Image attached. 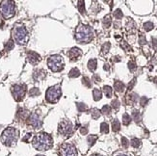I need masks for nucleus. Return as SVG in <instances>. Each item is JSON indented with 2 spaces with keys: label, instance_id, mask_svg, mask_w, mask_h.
I'll list each match as a JSON object with an SVG mask.
<instances>
[{
  "label": "nucleus",
  "instance_id": "obj_49",
  "mask_svg": "<svg viewBox=\"0 0 157 156\" xmlns=\"http://www.w3.org/2000/svg\"><path fill=\"white\" fill-rule=\"evenodd\" d=\"M109 69H110V67H109V65H108V64H105V65H104V69H105V70H109Z\"/></svg>",
  "mask_w": 157,
  "mask_h": 156
},
{
  "label": "nucleus",
  "instance_id": "obj_48",
  "mask_svg": "<svg viewBox=\"0 0 157 156\" xmlns=\"http://www.w3.org/2000/svg\"><path fill=\"white\" fill-rule=\"evenodd\" d=\"M152 44H153V46L156 48L157 47V41H156L155 38H152Z\"/></svg>",
  "mask_w": 157,
  "mask_h": 156
},
{
  "label": "nucleus",
  "instance_id": "obj_9",
  "mask_svg": "<svg viewBox=\"0 0 157 156\" xmlns=\"http://www.w3.org/2000/svg\"><path fill=\"white\" fill-rule=\"evenodd\" d=\"M59 156H77V150L71 144H63L58 150Z\"/></svg>",
  "mask_w": 157,
  "mask_h": 156
},
{
  "label": "nucleus",
  "instance_id": "obj_14",
  "mask_svg": "<svg viewBox=\"0 0 157 156\" xmlns=\"http://www.w3.org/2000/svg\"><path fill=\"white\" fill-rule=\"evenodd\" d=\"M45 72L44 69H37L34 72V79L35 80H42L45 77Z\"/></svg>",
  "mask_w": 157,
  "mask_h": 156
},
{
  "label": "nucleus",
  "instance_id": "obj_3",
  "mask_svg": "<svg viewBox=\"0 0 157 156\" xmlns=\"http://www.w3.org/2000/svg\"><path fill=\"white\" fill-rule=\"evenodd\" d=\"M13 38L16 41V42L20 45L26 44L28 41H29V36H28V32L25 29V27L21 24H17L13 29Z\"/></svg>",
  "mask_w": 157,
  "mask_h": 156
},
{
  "label": "nucleus",
  "instance_id": "obj_40",
  "mask_svg": "<svg viewBox=\"0 0 157 156\" xmlns=\"http://www.w3.org/2000/svg\"><path fill=\"white\" fill-rule=\"evenodd\" d=\"M128 68H129V69L131 70V72H133V70H134L137 68L135 62H133V61H130V62L128 63Z\"/></svg>",
  "mask_w": 157,
  "mask_h": 156
},
{
  "label": "nucleus",
  "instance_id": "obj_39",
  "mask_svg": "<svg viewBox=\"0 0 157 156\" xmlns=\"http://www.w3.org/2000/svg\"><path fill=\"white\" fill-rule=\"evenodd\" d=\"M139 42H140V44L142 45H144L146 44V37L143 35V34H140V39H139Z\"/></svg>",
  "mask_w": 157,
  "mask_h": 156
},
{
  "label": "nucleus",
  "instance_id": "obj_43",
  "mask_svg": "<svg viewBox=\"0 0 157 156\" xmlns=\"http://www.w3.org/2000/svg\"><path fill=\"white\" fill-rule=\"evenodd\" d=\"M122 48L125 49V50H126V51H128V50L131 49V47H130L129 45H128V44H127V42H125V41H122Z\"/></svg>",
  "mask_w": 157,
  "mask_h": 156
},
{
  "label": "nucleus",
  "instance_id": "obj_29",
  "mask_svg": "<svg viewBox=\"0 0 157 156\" xmlns=\"http://www.w3.org/2000/svg\"><path fill=\"white\" fill-rule=\"evenodd\" d=\"M110 47H111L110 42H105V44H104L102 45V49H101L102 53H103V54H106L107 52L109 51V49H110Z\"/></svg>",
  "mask_w": 157,
  "mask_h": 156
},
{
  "label": "nucleus",
  "instance_id": "obj_30",
  "mask_svg": "<svg viewBox=\"0 0 157 156\" xmlns=\"http://www.w3.org/2000/svg\"><path fill=\"white\" fill-rule=\"evenodd\" d=\"M100 131L102 133H108L109 132V126L106 122H102L100 124Z\"/></svg>",
  "mask_w": 157,
  "mask_h": 156
},
{
  "label": "nucleus",
  "instance_id": "obj_28",
  "mask_svg": "<svg viewBox=\"0 0 157 156\" xmlns=\"http://www.w3.org/2000/svg\"><path fill=\"white\" fill-rule=\"evenodd\" d=\"M103 25L105 28H108L111 25V17L110 16H106L103 20Z\"/></svg>",
  "mask_w": 157,
  "mask_h": 156
},
{
  "label": "nucleus",
  "instance_id": "obj_38",
  "mask_svg": "<svg viewBox=\"0 0 157 156\" xmlns=\"http://www.w3.org/2000/svg\"><path fill=\"white\" fill-rule=\"evenodd\" d=\"M112 107L115 110H119V108H120V102H119V100H117V99L113 100L112 101Z\"/></svg>",
  "mask_w": 157,
  "mask_h": 156
},
{
  "label": "nucleus",
  "instance_id": "obj_35",
  "mask_svg": "<svg viewBox=\"0 0 157 156\" xmlns=\"http://www.w3.org/2000/svg\"><path fill=\"white\" fill-rule=\"evenodd\" d=\"M82 84L85 85L87 88H91V82H90V79L86 76L82 78Z\"/></svg>",
  "mask_w": 157,
  "mask_h": 156
},
{
  "label": "nucleus",
  "instance_id": "obj_44",
  "mask_svg": "<svg viewBox=\"0 0 157 156\" xmlns=\"http://www.w3.org/2000/svg\"><path fill=\"white\" fill-rule=\"evenodd\" d=\"M135 83H136V79H133L132 81L129 84H128V90H129V91H130V90H132V88L135 85Z\"/></svg>",
  "mask_w": 157,
  "mask_h": 156
},
{
  "label": "nucleus",
  "instance_id": "obj_37",
  "mask_svg": "<svg viewBox=\"0 0 157 156\" xmlns=\"http://www.w3.org/2000/svg\"><path fill=\"white\" fill-rule=\"evenodd\" d=\"M14 48V41H13V40H10L9 41L7 44H6V45H5V49L7 50V51H9V50H11V49H13Z\"/></svg>",
  "mask_w": 157,
  "mask_h": 156
},
{
  "label": "nucleus",
  "instance_id": "obj_15",
  "mask_svg": "<svg viewBox=\"0 0 157 156\" xmlns=\"http://www.w3.org/2000/svg\"><path fill=\"white\" fill-rule=\"evenodd\" d=\"M97 59H91L88 62V68L91 72H94L97 69Z\"/></svg>",
  "mask_w": 157,
  "mask_h": 156
},
{
  "label": "nucleus",
  "instance_id": "obj_7",
  "mask_svg": "<svg viewBox=\"0 0 157 156\" xmlns=\"http://www.w3.org/2000/svg\"><path fill=\"white\" fill-rule=\"evenodd\" d=\"M61 94H62V91H61L60 85L52 86L47 90V92H46V94H45L46 101L49 103H55L59 100Z\"/></svg>",
  "mask_w": 157,
  "mask_h": 156
},
{
  "label": "nucleus",
  "instance_id": "obj_32",
  "mask_svg": "<svg viewBox=\"0 0 157 156\" xmlns=\"http://www.w3.org/2000/svg\"><path fill=\"white\" fill-rule=\"evenodd\" d=\"M101 112L103 113L104 115H109V114L111 113V107L108 106V105H104V106L102 107Z\"/></svg>",
  "mask_w": 157,
  "mask_h": 156
},
{
  "label": "nucleus",
  "instance_id": "obj_12",
  "mask_svg": "<svg viewBox=\"0 0 157 156\" xmlns=\"http://www.w3.org/2000/svg\"><path fill=\"white\" fill-rule=\"evenodd\" d=\"M27 60H28V62H29L30 64L37 65L42 59H41V56L38 54V53H36V52L29 51L27 53Z\"/></svg>",
  "mask_w": 157,
  "mask_h": 156
},
{
  "label": "nucleus",
  "instance_id": "obj_2",
  "mask_svg": "<svg viewBox=\"0 0 157 156\" xmlns=\"http://www.w3.org/2000/svg\"><path fill=\"white\" fill-rule=\"evenodd\" d=\"M75 40L77 41L79 44H88L93 39V30L92 28L88 25L80 24L76 28L74 33Z\"/></svg>",
  "mask_w": 157,
  "mask_h": 156
},
{
  "label": "nucleus",
  "instance_id": "obj_21",
  "mask_svg": "<svg viewBox=\"0 0 157 156\" xmlns=\"http://www.w3.org/2000/svg\"><path fill=\"white\" fill-rule=\"evenodd\" d=\"M103 92L105 93V96L107 97H111L112 96V93H113V90L110 86H104L103 87Z\"/></svg>",
  "mask_w": 157,
  "mask_h": 156
},
{
  "label": "nucleus",
  "instance_id": "obj_18",
  "mask_svg": "<svg viewBox=\"0 0 157 156\" xmlns=\"http://www.w3.org/2000/svg\"><path fill=\"white\" fill-rule=\"evenodd\" d=\"M114 87H115V90L117 92H122L123 89H125V84L121 81H115V84H114Z\"/></svg>",
  "mask_w": 157,
  "mask_h": 156
},
{
  "label": "nucleus",
  "instance_id": "obj_22",
  "mask_svg": "<svg viewBox=\"0 0 157 156\" xmlns=\"http://www.w3.org/2000/svg\"><path fill=\"white\" fill-rule=\"evenodd\" d=\"M112 128L114 132H118L119 130L121 129V124L118 120H115L112 122Z\"/></svg>",
  "mask_w": 157,
  "mask_h": 156
},
{
  "label": "nucleus",
  "instance_id": "obj_46",
  "mask_svg": "<svg viewBox=\"0 0 157 156\" xmlns=\"http://www.w3.org/2000/svg\"><path fill=\"white\" fill-rule=\"evenodd\" d=\"M31 136H32V134L31 133H28L24 138H23V142H29V140H30V138H31Z\"/></svg>",
  "mask_w": 157,
  "mask_h": 156
},
{
  "label": "nucleus",
  "instance_id": "obj_52",
  "mask_svg": "<svg viewBox=\"0 0 157 156\" xmlns=\"http://www.w3.org/2000/svg\"><path fill=\"white\" fill-rule=\"evenodd\" d=\"M37 156H42V155H37Z\"/></svg>",
  "mask_w": 157,
  "mask_h": 156
},
{
  "label": "nucleus",
  "instance_id": "obj_51",
  "mask_svg": "<svg viewBox=\"0 0 157 156\" xmlns=\"http://www.w3.org/2000/svg\"><path fill=\"white\" fill-rule=\"evenodd\" d=\"M92 156H101V155H99V154H94V155H92Z\"/></svg>",
  "mask_w": 157,
  "mask_h": 156
},
{
  "label": "nucleus",
  "instance_id": "obj_53",
  "mask_svg": "<svg viewBox=\"0 0 157 156\" xmlns=\"http://www.w3.org/2000/svg\"><path fill=\"white\" fill-rule=\"evenodd\" d=\"M119 156H122V155H119Z\"/></svg>",
  "mask_w": 157,
  "mask_h": 156
},
{
  "label": "nucleus",
  "instance_id": "obj_26",
  "mask_svg": "<svg viewBox=\"0 0 157 156\" xmlns=\"http://www.w3.org/2000/svg\"><path fill=\"white\" fill-rule=\"evenodd\" d=\"M97 140V135H90L88 137V143H89L90 146H92L94 143H96Z\"/></svg>",
  "mask_w": 157,
  "mask_h": 156
},
{
  "label": "nucleus",
  "instance_id": "obj_42",
  "mask_svg": "<svg viewBox=\"0 0 157 156\" xmlns=\"http://www.w3.org/2000/svg\"><path fill=\"white\" fill-rule=\"evenodd\" d=\"M122 145L125 148H128V140L126 138H125V137H122Z\"/></svg>",
  "mask_w": 157,
  "mask_h": 156
},
{
  "label": "nucleus",
  "instance_id": "obj_1",
  "mask_svg": "<svg viewBox=\"0 0 157 156\" xmlns=\"http://www.w3.org/2000/svg\"><path fill=\"white\" fill-rule=\"evenodd\" d=\"M33 146L40 151L48 150L53 145V140L52 137L47 133H40L34 137L32 141Z\"/></svg>",
  "mask_w": 157,
  "mask_h": 156
},
{
  "label": "nucleus",
  "instance_id": "obj_11",
  "mask_svg": "<svg viewBox=\"0 0 157 156\" xmlns=\"http://www.w3.org/2000/svg\"><path fill=\"white\" fill-rule=\"evenodd\" d=\"M28 124L34 127L35 129H39L42 125V121H41L39 115L36 114V113H33L28 118Z\"/></svg>",
  "mask_w": 157,
  "mask_h": 156
},
{
  "label": "nucleus",
  "instance_id": "obj_41",
  "mask_svg": "<svg viewBox=\"0 0 157 156\" xmlns=\"http://www.w3.org/2000/svg\"><path fill=\"white\" fill-rule=\"evenodd\" d=\"M147 101H149V99H147L146 96H143L141 99H140V103H141V105L144 107V106H146V103H147Z\"/></svg>",
  "mask_w": 157,
  "mask_h": 156
},
{
  "label": "nucleus",
  "instance_id": "obj_16",
  "mask_svg": "<svg viewBox=\"0 0 157 156\" xmlns=\"http://www.w3.org/2000/svg\"><path fill=\"white\" fill-rule=\"evenodd\" d=\"M17 118H20V119H21V120H25V119H27V117H28V111L20 108V109L17 111Z\"/></svg>",
  "mask_w": 157,
  "mask_h": 156
},
{
  "label": "nucleus",
  "instance_id": "obj_5",
  "mask_svg": "<svg viewBox=\"0 0 157 156\" xmlns=\"http://www.w3.org/2000/svg\"><path fill=\"white\" fill-rule=\"evenodd\" d=\"M0 12H1V15L3 16L4 18L9 20V18L13 17L15 16V12H16V7H15V3L13 1H2L0 4Z\"/></svg>",
  "mask_w": 157,
  "mask_h": 156
},
{
  "label": "nucleus",
  "instance_id": "obj_23",
  "mask_svg": "<svg viewBox=\"0 0 157 156\" xmlns=\"http://www.w3.org/2000/svg\"><path fill=\"white\" fill-rule=\"evenodd\" d=\"M141 144H142L141 140L138 139V138H133L131 140V145L133 146V148H139V146L141 145Z\"/></svg>",
  "mask_w": 157,
  "mask_h": 156
},
{
  "label": "nucleus",
  "instance_id": "obj_34",
  "mask_svg": "<svg viewBox=\"0 0 157 156\" xmlns=\"http://www.w3.org/2000/svg\"><path fill=\"white\" fill-rule=\"evenodd\" d=\"M114 17H115L116 18H118V20H121V18L123 17V14L120 9H118V10H116L115 13H114Z\"/></svg>",
  "mask_w": 157,
  "mask_h": 156
},
{
  "label": "nucleus",
  "instance_id": "obj_10",
  "mask_svg": "<svg viewBox=\"0 0 157 156\" xmlns=\"http://www.w3.org/2000/svg\"><path fill=\"white\" fill-rule=\"evenodd\" d=\"M58 131H59L60 134L64 135V136H66V137H69L71 134H72V132H73L72 124H71V122L69 121H68V120L62 121L59 124Z\"/></svg>",
  "mask_w": 157,
  "mask_h": 156
},
{
  "label": "nucleus",
  "instance_id": "obj_45",
  "mask_svg": "<svg viewBox=\"0 0 157 156\" xmlns=\"http://www.w3.org/2000/svg\"><path fill=\"white\" fill-rule=\"evenodd\" d=\"M80 133L82 135H85L88 133V128L87 127H81V129H80Z\"/></svg>",
  "mask_w": 157,
  "mask_h": 156
},
{
  "label": "nucleus",
  "instance_id": "obj_4",
  "mask_svg": "<svg viewBox=\"0 0 157 156\" xmlns=\"http://www.w3.org/2000/svg\"><path fill=\"white\" fill-rule=\"evenodd\" d=\"M18 138V132L14 127H8L3 131L1 136V141L4 145L8 146L14 145L17 141Z\"/></svg>",
  "mask_w": 157,
  "mask_h": 156
},
{
  "label": "nucleus",
  "instance_id": "obj_31",
  "mask_svg": "<svg viewBox=\"0 0 157 156\" xmlns=\"http://www.w3.org/2000/svg\"><path fill=\"white\" fill-rule=\"evenodd\" d=\"M144 28L146 31H150V30H152V28H153V23L150 21H147V22L144 23Z\"/></svg>",
  "mask_w": 157,
  "mask_h": 156
},
{
  "label": "nucleus",
  "instance_id": "obj_24",
  "mask_svg": "<svg viewBox=\"0 0 157 156\" xmlns=\"http://www.w3.org/2000/svg\"><path fill=\"white\" fill-rule=\"evenodd\" d=\"M92 117L94 120H97L100 117V111L97 108H94V109H92Z\"/></svg>",
  "mask_w": 157,
  "mask_h": 156
},
{
  "label": "nucleus",
  "instance_id": "obj_36",
  "mask_svg": "<svg viewBox=\"0 0 157 156\" xmlns=\"http://www.w3.org/2000/svg\"><path fill=\"white\" fill-rule=\"evenodd\" d=\"M84 1H78V9L79 12L81 14H85V5H84Z\"/></svg>",
  "mask_w": 157,
  "mask_h": 156
},
{
  "label": "nucleus",
  "instance_id": "obj_33",
  "mask_svg": "<svg viewBox=\"0 0 157 156\" xmlns=\"http://www.w3.org/2000/svg\"><path fill=\"white\" fill-rule=\"evenodd\" d=\"M29 94H30V96H39V94H40V91H39V89L34 88V89L30 90Z\"/></svg>",
  "mask_w": 157,
  "mask_h": 156
},
{
  "label": "nucleus",
  "instance_id": "obj_47",
  "mask_svg": "<svg viewBox=\"0 0 157 156\" xmlns=\"http://www.w3.org/2000/svg\"><path fill=\"white\" fill-rule=\"evenodd\" d=\"M94 80H96V81H97L96 83H98V82H100V77H99L98 75H97V74H94Z\"/></svg>",
  "mask_w": 157,
  "mask_h": 156
},
{
  "label": "nucleus",
  "instance_id": "obj_20",
  "mask_svg": "<svg viewBox=\"0 0 157 156\" xmlns=\"http://www.w3.org/2000/svg\"><path fill=\"white\" fill-rule=\"evenodd\" d=\"M80 75V72H79V69H77V68H74V69H72L69 72V77H71V78H73V77H78Z\"/></svg>",
  "mask_w": 157,
  "mask_h": 156
},
{
  "label": "nucleus",
  "instance_id": "obj_6",
  "mask_svg": "<svg viewBox=\"0 0 157 156\" xmlns=\"http://www.w3.org/2000/svg\"><path fill=\"white\" fill-rule=\"evenodd\" d=\"M47 65L52 72H61L64 69V61L60 55H52L47 60Z\"/></svg>",
  "mask_w": 157,
  "mask_h": 156
},
{
  "label": "nucleus",
  "instance_id": "obj_50",
  "mask_svg": "<svg viewBox=\"0 0 157 156\" xmlns=\"http://www.w3.org/2000/svg\"><path fill=\"white\" fill-rule=\"evenodd\" d=\"M154 82H155V83H157V77H155V78H154Z\"/></svg>",
  "mask_w": 157,
  "mask_h": 156
},
{
  "label": "nucleus",
  "instance_id": "obj_27",
  "mask_svg": "<svg viewBox=\"0 0 157 156\" xmlns=\"http://www.w3.org/2000/svg\"><path fill=\"white\" fill-rule=\"evenodd\" d=\"M77 108L79 112H86L89 109L88 106L84 103H77Z\"/></svg>",
  "mask_w": 157,
  "mask_h": 156
},
{
  "label": "nucleus",
  "instance_id": "obj_25",
  "mask_svg": "<svg viewBox=\"0 0 157 156\" xmlns=\"http://www.w3.org/2000/svg\"><path fill=\"white\" fill-rule=\"evenodd\" d=\"M130 121H131L130 116L128 115V114H123V116H122V122H123V124H125V125H128V124H130Z\"/></svg>",
  "mask_w": 157,
  "mask_h": 156
},
{
  "label": "nucleus",
  "instance_id": "obj_13",
  "mask_svg": "<svg viewBox=\"0 0 157 156\" xmlns=\"http://www.w3.org/2000/svg\"><path fill=\"white\" fill-rule=\"evenodd\" d=\"M69 57L71 59V60H74V61H76L77 60V58H79L80 56L82 55V51L80 50L78 47H73V48H71L70 50H69Z\"/></svg>",
  "mask_w": 157,
  "mask_h": 156
},
{
  "label": "nucleus",
  "instance_id": "obj_17",
  "mask_svg": "<svg viewBox=\"0 0 157 156\" xmlns=\"http://www.w3.org/2000/svg\"><path fill=\"white\" fill-rule=\"evenodd\" d=\"M93 96H94V99L96 101L100 100L101 97H102V93H101V92H100V90L94 89V91H93Z\"/></svg>",
  "mask_w": 157,
  "mask_h": 156
},
{
  "label": "nucleus",
  "instance_id": "obj_19",
  "mask_svg": "<svg viewBox=\"0 0 157 156\" xmlns=\"http://www.w3.org/2000/svg\"><path fill=\"white\" fill-rule=\"evenodd\" d=\"M132 118H133V120H134L136 122H140L141 120H142V117H141V114H140V112L138 111V110H134L132 113Z\"/></svg>",
  "mask_w": 157,
  "mask_h": 156
},
{
  "label": "nucleus",
  "instance_id": "obj_8",
  "mask_svg": "<svg viewBox=\"0 0 157 156\" xmlns=\"http://www.w3.org/2000/svg\"><path fill=\"white\" fill-rule=\"evenodd\" d=\"M12 93H13L14 98H15L17 101H21L26 93V85H23V84L14 85L12 87Z\"/></svg>",
  "mask_w": 157,
  "mask_h": 156
}]
</instances>
